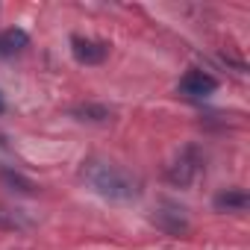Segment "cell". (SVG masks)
I'll return each instance as SVG.
<instances>
[{"mask_svg":"<svg viewBox=\"0 0 250 250\" xmlns=\"http://www.w3.org/2000/svg\"><path fill=\"white\" fill-rule=\"evenodd\" d=\"M83 177L100 197L115 200V203H130V200H139L142 194V180L136 174H130L127 168H121L115 162H106V159L85 162Z\"/></svg>","mask_w":250,"mask_h":250,"instance_id":"6da1fadb","label":"cell"},{"mask_svg":"<svg viewBox=\"0 0 250 250\" xmlns=\"http://www.w3.org/2000/svg\"><path fill=\"white\" fill-rule=\"evenodd\" d=\"M180 91H183L186 97L200 100V97H209V94H215V91H218V80H215L209 71L191 68V71H186V74H183V80H180Z\"/></svg>","mask_w":250,"mask_h":250,"instance_id":"3957f363","label":"cell"},{"mask_svg":"<svg viewBox=\"0 0 250 250\" xmlns=\"http://www.w3.org/2000/svg\"><path fill=\"white\" fill-rule=\"evenodd\" d=\"M247 203H250V197L241 188H227L215 197V209H221V212H244Z\"/></svg>","mask_w":250,"mask_h":250,"instance_id":"52a82bcc","label":"cell"},{"mask_svg":"<svg viewBox=\"0 0 250 250\" xmlns=\"http://www.w3.org/2000/svg\"><path fill=\"white\" fill-rule=\"evenodd\" d=\"M0 227H6V229H21V227H30V221H27L21 212L0 209Z\"/></svg>","mask_w":250,"mask_h":250,"instance_id":"9c48e42d","label":"cell"},{"mask_svg":"<svg viewBox=\"0 0 250 250\" xmlns=\"http://www.w3.org/2000/svg\"><path fill=\"white\" fill-rule=\"evenodd\" d=\"M30 44V36L21 27H9L0 33V56H15Z\"/></svg>","mask_w":250,"mask_h":250,"instance_id":"8992f818","label":"cell"},{"mask_svg":"<svg viewBox=\"0 0 250 250\" xmlns=\"http://www.w3.org/2000/svg\"><path fill=\"white\" fill-rule=\"evenodd\" d=\"M3 180H6L9 186H18V191H24V194H36V186H33L27 177L15 174V171H3Z\"/></svg>","mask_w":250,"mask_h":250,"instance_id":"30bf717a","label":"cell"},{"mask_svg":"<svg viewBox=\"0 0 250 250\" xmlns=\"http://www.w3.org/2000/svg\"><path fill=\"white\" fill-rule=\"evenodd\" d=\"M3 109H6V103H3V97H0V112H3Z\"/></svg>","mask_w":250,"mask_h":250,"instance_id":"8fae6325","label":"cell"},{"mask_svg":"<svg viewBox=\"0 0 250 250\" xmlns=\"http://www.w3.org/2000/svg\"><path fill=\"white\" fill-rule=\"evenodd\" d=\"M71 115L77 121H91V124H103V121L112 118V112L106 106H100V103H80V106L71 109Z\"/></svg>","mask_w":250,"mask_h":250,"instance_id":"ba28073f","label":"cell"},{"mask_svg":"<svg viewBox=\"0 0 250 250\" xmlns=\"http://www.w3.org/2000/svg\"><path fill=\"white\" fill-rule=\"evenodd\" d=\"M200 171H203V159H200L197 147H186V150L177 156V162L168 168V180H171L174 186H180V188H188V186L200 177Z\"/></svg>","mask_w":250,"mask_h":250,"instance_id":"7a4b0ae2","label":"cell"},{"mask_svg":"<svg viewBox=\"0 0 250 250\" xmlns=\"http://www.w3.org/2000/svg\"><path fill=\"white\" fill-rule=\"evenodd\" d=\"M153 221H156V227L165 229L168 235H183V232H188V221H186L183 209H177V206L159 209V212L153 215Z\"/></svg>","mask_w":250,"mask_h":250,"instance_id":"5b68a950","label":"cell"},{"mask_svg":"<svg viewBox=\"0 0 250 250\" xmlns=\"http://www.w3.org/2000/svg\"><path fill=\"white\" fill-rule=\"evenodd\" d=\"M71 53L80 65H100L109 56V44L97 42V39H85V36H74L71 39Z\"/></svg>","mask_w":250,"mask_h":250,"instance_id":"277c9868","label":"cell"}]
</instances>
